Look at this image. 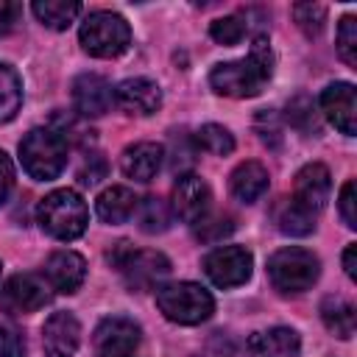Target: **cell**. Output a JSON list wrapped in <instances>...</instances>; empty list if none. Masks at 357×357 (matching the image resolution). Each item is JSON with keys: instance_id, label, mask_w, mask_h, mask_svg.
Masks as SVG:
<instances>
[{"instance_id": "obj_30", "label": "cell", "mask_w": 357, "mask_h": 357, "mask_svg": "<svg viewBox=\"0 0 357 357\" xmlns=\"http://www.w3.org/2000/svg\"><path fill=\"white\" fill-rule=\"evenodd\" d=\"M209 36L218 45H237L245 36V20L240 14H229V17H218L209 25Z\"/></svg>"}, {"instance_id": "obj_12", "label": "cell", "mask_w": 357, "mask_h": 357, "mask_svg": "<svg viewBox=\"0 0 357 357\" xmlns=\"http://www.w3.org/2000/svg\"><path fill=\"white\" fill-rule=\"evenodd\" d=\"M114 89L98 73H84L73 81V106L81 117H100L112 109Z\"/></svg>"}, {"instance_id": "obj_22", "label": "cell", "mask_w": 357, "mask_h": 357, "mask_svg": "<svg viewBox=\"0 0 357 357\" xmlns=\"http://www.w3.org/2000/svg\"><path fill=\"white\" fill-rule=\"evenodd\" d=\"M273 220H276L279 231L290 234V237H304L315 229V212L301 206L296 198H282L273 209Z\"/></svg>"}, {"instance_id": "obj_11", "label": "cell", "mask_w": 357, "mask_h": 357, "mask_svg": "<svg viewBox=\"0 0 357 357\" xmlns=\"http://www.w3.org/2000/svg\"><path fill=\"white\" fill-rule=\"evenodd\" d=\"M209 204H212V192L201 176L195 173L178 176V181L173 184V201H170V212L176 218H181L184 223H195L209 212Z\"/></svg>"}, {"instance_id": "obj_16", "label": "cell", "mask_w": 357, "mask_h": 357, "mask_svg": "<svg viewBox=\"0 0 357 357\" xmlns=\"http://www.w3.org/2000/svg\"><path fill=\"white\" fill-rule=\"evenodd\" d=\"M329 192H332V178H329V170L321 165V162H312V165H304L298 173H296V184H293V195L301 206H307L310 212H321L329 201Z\"/></svg>"}, {"instance_id": "obj_14", "label": "cell", "mask_w": 357, "mask_h": 357, "mask_svg": "<svg viewBox=\"0 0 357 357\" xmlns=\"http://www.w3.org/2000/svg\"><path fill=\"white\" fill-rule=\"evenodd\" d=\"M114 103L126 114L148 117V114H153L162 106V89L151 78H126L114 89Z\"/></svg>"}, {"instance_id": "obj_29", "label": "cell", "mask_w": 357, "mask_h": 357, "mask_svg": "<svg viewBox=\"0 0 357 357\" xmlns=\"http://www.w3.org/2000/svg\"><path fill=\"white\" fill-rule=\"evenodd\" d=\"M231 231H234V220L229 215H215V218H206L204 215L201 220L192 223V234L201 243H218V240H223Z\"/></svg>"}, {"instance_id": "obj_26", "label": "cell", "mask_w": 357, "mask_h": 357, "mask_svg": "<svg viewBox=\"0 0 357 357\" xmlns=\"http://www.w3.org/2000/svg\"><path fill=\"white\" fill-rule=\"evenodd\" d=\"M22 106V84L20 75L8 67L0 64V123H8Z\"/></svg>"}, {"instance_id": "obj_25", "label": "cell", "mask_w": 357, "mask_h": 357, "mask_svg": "<svg viewBox=\"0 0 357 357\" xmlns=\"http://www.w3.org/2000/svg\"><path fill=\"white\" fill-rule=\"evenodd\" d=\"M134 215H137V220H139V229L148 231V234L165 231V229L170 226V220H173V212H170L167 201H162V198H156V195L142 198V201L137 204V212H134Z\"/></svg>"}, {"instance_id": "obj_10", "label": "cell", "mask_w": 357, "mask_h": 357, "mask_svg": "<svg viewBox=\"0 0 357 357\" xmlns=\"http://www.w3.org/2000/svg\"><path fill=\"white\" fill-rule=\"evenodd\" d=\"M92 343L100 357H131L139 346V326L126 315L103 318L95 329Z\"/></svg>"}, {"instance_id": "obj_15", "label": "cell", "mask_w": 357, "mask_h": 357, "mask_svg": "<svg viewBox=\"0 0 357 357\" xmlns=\"http://www.w3.org/2000/svg\"><path fill=\"white\" fill-rule=\"evenodd\" d=\"M81 343V324L73 312H53L42 326V346L47 357H73Z\"/></svg>"}, {"instance_id": "obj_20", "label": "cell", "mask_w": 357, "mask_h": 357, "mask_svg": "<svg viewBox=\"0 0 357 357\" xmlns=\"http://www.w3.org/2000/svg\"><path fill=\"white\" fill-rule=\"evenodd\" d=\"M229 187H231V195H234L237 201L254 204V201L262 198L265 190H268V170H265L259 162H240V165L231 170Z\"/></svg>"}, {"instance_id": "obj_8", "label": "cell", "mask_w": 357, "mask_h": 357, "mask_svg": "<svg viewBox=\"0 0 357 357\" xmlns=\"http://www.w3.org/2000/svg\"><path fill=\"white\" fill-rule=\"evenodd\" d=\"M251 251L243 245H220L204 257V273L218 287H237L251 279Z\"/></svg>"}, {"instance_id": "obj_35", "label": "cell", "mask_w": 357, "mask_h": 357, "mask_svg": "<svg viewBox=\"0 0 357 357\" xmlns=\"http://www.w3.org/2000/svg\"><path fill=\"white\" fill-rule=\"evenodd\" d=\"M78 178H81V184H86V187H92V184H98L100 178H106V159H103L100 153L86 156L84 167L78 170Z\"/></svg>"}, {"instance_id": "obj_23", "label": "cell", "mask_w": 357, "mask_h": 357, "mask_svg": "<svg viewBox=\"0 0 357 357\" xmlns=\"http://www.w3.org/2000/svg\"><path fill=\"white\" fill-rule=\"evenodd\" d=\"M31 8L36 14V20L53 31L70 28V22L81 14V3H75V0H36Z\"/></svg>"}, {"instance_id": "obj_5", "label": "cell", "mask_w": 357, "mask_h": 357, "mask_svg": "<svg viewBox=\"0 0 357 357\" xmlns=\"http://www.w3.org/2000/svg\"><path fill=\"white\" fill-rule=\"evenodd\" d=\"M321 273V259L298 245L279 248L268 259V279L279 293H304L315 284Z\"/></svg>"}, {"instance_id": "obj_39", "label": "cell", "mask_w": 357, "mask_h": 357, "mask_svg": "<svg viewBox=\"0 0 357 357\" xmlns=\"http://www.w3.org/2000/svg\"><path fill=\"white\" fill-rule=\"evenodd\" d=\"M343 271L349 279H357V245L354 243L346 245V251H343Z\"/></svg>"}, {"instance_id": "obj_6", "label": "cell", "mask_w": 357, "mask_h": 357, "mask_svg": "<svg viewBox=\"0 0 357 357\" xmlns=\"http://www.w3.org/2000/svg\"><path fill=\"white\" fill-rule=\"evenodd\" d=\"M81 47L95 59H114L131 45L128 22L114 11H92L78 31Z\"/></svg>"}, {"instance_id": "obj_38", "label": "cell", "mask_w": 357, "mask_h": 357, "mask_svg": "<svg viewBox=\"0 0 357 357\" xmlns=\"http://www.w3.org/2000/svg\"><path fill=\"white\" fill-rule=\"evenodd\" d=\"M11 187H14V165L6 156V151H0V206L6 204Z\"/></svg>"}, {"instance_id": "obj_1", "label": "cell", "mask_w": 357, "mask_h": 357, "mask_svg": "<svg viewBox=\"0 0 357 357\" xmlns=\"http://www.w3.org/2000/svg\"><path fill=\"white\" fill-rule=\"evenodd\" d=\"M271 73H273L271 45L265 36H257L245 59L215 64L209 73V84L218 95H226V98H254L262 92Z\"/></svg>"}, {"instance_id": "obj_37", "label": "cell", "mask_w": 357, "mask_h": 357, "mask_svg": "<svg viewBox=\"0 0 357 357\" xmlns=\"http://www.w3.org/2000/svg\"><path fill=\"white\" fill-rule=\"evenodd\" d=\"M22 17V6L20 3H11V0H0V36L14 31V25L20 22Z\"/></svg>"}, {"instance_id": "obj_2", "label": "cell", "mask_w": 357, "mask_h": 357, "mask_svg": "<svg viewBox=\"0 0 357 357\" xmlns=\"http://www.w3.org/2000/svg\"><path fill=\"white\" fill-rule=\"evenodd\" d=\"M20 162L36 181H53L67 165V137L56 128H31L20 142Z\"/></svg>"}, {"instance_id": "obj_31", "label": "cell", "mask_w": 357, "mask_h": 357, "mask_svg": "<svg viewBox=\"0 0 357 357\" xmlns=\"http://www.w3.org/2000/svg\"><path fill=\"white\" fill-rule=\"evenodd\" d=\"M337 53L349 67H357V20L351 14L337 25Z\"/></svg>"}, {"instance_id": "obj_18", "label": "cell", "mask_w": 357, "mask_h": 357, "mask_svg": "<svg viewBox=\"0 0 357 357\" xmlns=\"http://www.w3.org/2000/svg\"><path fill=\"white\" fill-rule=\"evenodd\" d=\"M248 357H298L301 340L287 326H273L265 332H254L245 340Z\"/></svg>"}, {"instance_id": "obj_27", "label": "cell", "mask_w": 357, "mask_h": 357, "mask_svg": "<svg viewBox=\"0 0 357 357\" xmlns=\"http://www.w3.org/2000/svg\"><path fill=\"white\" fill-rule=\"evenodd\" d=\"M195 145L212 156H226L234 151V137L229 134V128L218 126V123H206L198 128L195 134Z\"/></svg>"}, {"instance_id": "obj_17", "label": "cell", "mask_w": 357, "mask_h": 357, "mask_svg": "<svg viewBox=\"0 0 357 357\" xmlns=\"http://www.w3.org/2000/svg\"><path fill=\"white\" fill-rule=\"evenodd\" d=\"M86 279V262L75 251H53L45 262V282L56 293H75Z\"/></svg>"}, {"instance_id": "obj_36", "label": "cell", "mask_w": 357, "mask_h": 357, "mask_svg": "<svg viewBox=\"0 0 357 357\" xmlns=\"http://www.w3.org/2000/svg\"><path fill=\"white\" fill-rule=\"evenodd\" d=\"M354 204H357V198H354V181L349 178V181L343 184V190H340V215H343V223H346L349 229H357Z\"/></svg>"}, {"instance_id": "obj_24", "label": "cell", "mask_w": 357, "mask_h": 357, "mask_svg": "<svg viewBox=\"0 0 357 357\" xmlns=\"http://www.w3.org/2000/svg\"><path fill=\"white\" fill-rule=\"evenodd\" d=\"M321 318H324V326L332 335H337L343 340H349L354 335L357 318H354V307L349 301H343V298H326L324 307H321Z\"/></svg>"}, {"instance_id": "obj_34", "label": "cell", "mask_w": 357, "mask_h": 357, "mask_svg": "<svg viewBox=\"0 0 357 357\" xmlns=\"http://www.w3.org/2000/svg\"><path fill=\"white\" fill-rule=\"evenodd\" d=\"M0 357H25V340L11 326H0Z\"/></svg>"}, {"instance_id": "obj_32", "label": "cell", "mask_w": 357, "mask_h": 357, "mask_svg": "<svg viewBox=\"0 0 357 357\" xmlns=\"http://www.w3.org/2000/svg\"><path fill=\"white\" fill-rule=\"evenodd\" d=\"M287 120H290L298 131H304V134L318 131V120H315L312 100L304 98V95H298V98H293V100L287 103Z\"/></svg>"}, {"instance_id": "obj_4", "label": "cell", "mask_w": 357, "mask_h": 357, "mask_svg": "<svg viewBox=\"0 0 357 357\" xmlns=\"http://www.w3.org/2000/svg\"><path fill=\"white\" fill-rule=\"evenodd\" d=\"M156 307L173 324H201L215 312V298L206 287L195 282H170L156 287Z\"/></svg>"}, {"instance_id": "obj_7", "label": "cell", "mask_w": 357, "mask_h": 357, "mask_svg": "<svg viewBox=\"0 0 357 357\" xmlns=\"http://www.w3.org/2000/svg\"><path fill=\"white\" fill-rule=\"evenodd\" d=\"M109 262L123 273V279L131 290H151V287H156L159 279H165L170 273V259L165 254L139 251L126 240H120L109 251Z\"/></svg>"}, {"instance_id": "obj_21", "label": "cell", "mask_w": 357, "mask_h": 357, "mask_svg": "<svg viewBox=\"0 0 357 357\" xmlns=\"http://www.w3.org/2000/svg\"><path fill=\"white\" fill-rule=\"evenodd\" d=\"M137 204H139V198L134 195V190L117 184V187H109L98 195L95 209H98V218L106 223H126L128 218H134Z\"/></svg>"}, {"instance_id": "obj_19", "label": "cell", "mask_w": 357, "mask_h": 357, "mask_svg": "<svg viewBox=\"0 0 357 357\" xmlns=\"http://www.w3.org/2000/svg\"><path fill=\"white\" fill-rule=\"evenodd\" d=\"M165 162V148L159 142H134L120 156V170L134 181H151Z\"/></svg>"}, {"instance_id": "obj_3", "label": "cell", "mask_w": 357, "mask_h": 357, "mask_svg": "<svg viewBox=\"0 0 357 357\" xmlns=\"http://www.w3.org/2000/svg\"><path fill=\"white\" fill-rule=\"evenodd\" d=\"M39 226L56 240H75L89 223V209L75 190H53L39 201Z\"/></svg>"}, {"instance_id": "obj_28", "label": "cell", "mask_w": 357, "mask_h": 357, "mask_svg": "<svg viewBox=\"0 0 357 357\" xmlns=\"http://www.w3.org/2000/svg\"><path fill=\"white\" fill-rule=\"evenodd\" d=\"M293 20H296V25L312 39V36H321V31H324L326 8H324L321 3H296V6H293Z\"/></svg>"}, {"instance_id": "obj_33", "label": "cell", "mask_w": 357, "mask_h": 357, "mask_svg": "<svg viewBox=\"0 0 357 357\" xmlns=\"http://www.w3.org/2000/svg\"><path fill=\"white\" fill-rule=\"evenodd\" d=\"M187 142H190V137H187V131H173V145H170V159H173V167L176 170H181V167H187V165H192V148H187Z\"/></svg>"}, {"instance_id": "obj_9", "label": "cell", "mask_w": 357, "mask_h": 357, "mask_svg": "<svg viewBox=\"0 0 357 357\" xmlns=\"http://www.w3.org/2000/svg\"><path fill=\"white\" fill-rule=\"evenodd\" d=\"M47 298H50V293H47L45 279H39L33 273H14L0 287V310L8 315L36 312L39 307L47 304Z\"/></svg>"}, {"instance_id": "obj_13", "label": "cell", "mask_w": 357, "mask_h": 357, "mask_svg": "<svg viewBox=\"0 0 357 357\" xmlns=\"http://www.w3.org/2000/svg\"><path fill=\"white\" fill-rule=\"evenodd\" d=\"M321 109L337 131H343L346 137L357 134V98H354V86L349 81L329 84L321 92Z\"/></svg>"}]
</instances>
